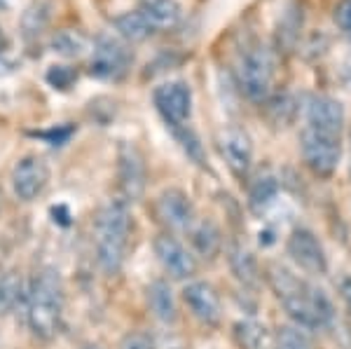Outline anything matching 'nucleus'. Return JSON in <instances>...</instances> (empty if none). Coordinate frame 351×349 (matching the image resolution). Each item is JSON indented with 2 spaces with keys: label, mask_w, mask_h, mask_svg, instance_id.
Wrapping results in <instances>:
<instances>
[{
  "label": "nucleus",
  "mask_w": 351,
  "mask_h": 349,
  "mask_svg": "<svg viewBox=\"0 0 351 349\" xmlns=\"http://www.w3.org/2000/svg\"><path fill=\"white\" fill-rule=\"evenodd\" d=\"M286 253L291 256V261L295 263L300 269H304L307 274H326L328 272V256L324 244L319 241L311 230L307 228H295L291 232V237L286 241Z\"/></svg>",
  "instance_id": "obj_10"
},
{
  "label": "nucleus",
  "mask_w": 351,
  "mask_h": 349,
  "mask_svg": "<svg viewBox=\"0 0 351 349\" xmlns=\"http://www.w3.org/2000/svg\"><path fill=\"white\" fill-rule=\"evenodd\" d=\"M190 241L204 258H216L223 249V232L213 221H202L190 228Z\"/></svg>",
  "instance_id": "obj_19"
},
{
  "label": "nucleus",
  "mask_w": 351,
  "mask_h": 349,
  "mask_svg": "<svg viewBox=\"0 0 351 349\" xmlns=\"http://www.w3.org/2000/svg\"><path fill=\"white\" fill-rule=\"evenodd\" d=\"M77 80V73L68 66H52L47 71V82L52 84L54 89H68L73 82Z\"/></svg>",
  "instance_id": "obj_29"
},
{
  "label": "nucleus",
  "mask_w": 351,
  "mask_h": 349,
  "mask_svg": "<svg viewBox=\"0 0 351 349\" xmlns=\"http://www.w3.org/2000/svg\"><path fill=\"white\" fill-rule=\"evenodd\" d=\"M276 347L279 349H311L307 335H304L300 328H293V326H286V328L279 330Z\"/></svg>",
  "instance_id": "obj_27"
},
{
  "label": "nucleus",
  "mask_w": 351,
  "mask_h": 349,
  "mask_svg": "<svg viewBox=\"0 0 351 349\" xmlns=\"http://www.w3.org/2000/svg\"><path fill=\"white\" fill-rule=\"evenodd\" d=\"M112 26L117 28V33L124 38V40L132 43H141L152 33V26L143 19V14L136 10V12H124L120 16L112 19Z\"/></svg>",
  "instance_id": "obj_21"
},
{
  "label": "nucleus",
  "mask_w": 351,
  "mask_h": 349,
  "mask_svg": "<svg viewBox=\"0 0 351 349\" xmlns=\"http://www.w3.org/2000/svg\"><path fill=\"white\" fill-rule=\"evenodd\" d=\"M237 80L251 101H265L274 80V59L265 45H253L237 61Z\"/></svg>",
  "instance_id": "obj_4"
},
{
  "label": "nucleus",
  "mask_w": 351,
  "mask_h": 349,
  "mask_svg": "<svg viewBox=\"0 0 351 349\" xmlns=\"http://www.w3.org/2000/svg\"><path fill=\"white\" fill-rule=\"evenodd\" d=\"M335 21H337V26L342 28L344 36L351 38V0L339 3V8L335 10Z\"/></svg>",
  "instance_id": "obj_31"
},
{
  "label": "nucleus",
  "mask_w": 351,
  "mask_h": 349,
  "mask_svg": "<svg viewBox=\"0 0 351 349\" xmlns=\"http://www.w3.org/2000/svg\"><path fill=\"white\" fill-rule=\"evenodd\" d=\"M45 24H47V10H45V5H33V8H28L24 16H21V28H24L26 38L40 36Z\"/></svg>",
  "instance_id": "obj_26"
},
{
  "label": "nucleus",
  "mask_w": 351,
  "mask_h": 349,
  "mask_svg": "<svg viewBox=\"0 0 351 349\" xmlns=\"http://www.w3.org/2000/svg\"><path fill=\"white\" fill-rule=\"evenodd\" d=\"M26 298L24 281L16 272L0 274V319L10 314Z\"/></svg>",
  "instance_id": "obj_22"
},
{
  "label": "nucleus",
  "mask_w": 351,
  "mask_h": 349,
  "mask_svg": "<svg viewBox=\"0 0 351 349\" xmlns=\"http://www.w3.org/2000/svg\"><path fill=\"white\" fill-rule=\"evenodd\" d=\"M82 349H104V347H101V345H84Z\"/></svg>",
  "instance_id": "obj_34"
},
{
  "label": "nucleus",
  "mask_w": 351,
  "mask_h": 349,
  "mask_svg": "<svg viewBox=\"0 0 351 349\" xmlns=\"http://www.w3.org/2000/svg\"><path fill=\"white\" fill-rule=\"evenodd\" d=\"M26 322L33 335L52 340L61 330L66 309V284L56 267H40L26 291Z\"/></svg>",
  "instance_id": "obj_2"
},
{
  "label": "nucleus",
  "mask_w": 351,
  "mask_h": 349,
  "mask_svg": "<svg viewBox=\"0 0 351 349\" xmlns=\"http://www.w3.org/2000/svg\"><path fill=\"white\" fill-rule=\"evenodd\" d=\"M134 61V54L127 49V45L112 36H99L89 59V73L99 80L117 82L127 75L129 66Z\"/></svg>",
  "instance_id": "obj_6"
},
{
  "label": "nucleus",
  "mask_w": 351,
  "mask_h": 349,
  "mask_svg": "<svg viewBox=\"0 0 351 349\" xmlns=\"http://www.w3.org/2000/svg\"><path fill=\"white\" fill-rule=\"evenodd\" d=\"M155 108L171 129L185 127L192 115V89L185 82H164L152 92Z\"/></svg>",
  "instance_id": "obj_8"
},
{
  "label": "nucleus",
  "mask_w": 351,
  "mask_h": 349,
  "mask_svg": "<svg viewBox=\"0 0 351 349\" xmlns=\"http://www.w3.org/2000/svg\"><path fill=\"white\" fill-rule=\"evenodd\" d=\"M339 296H342L344 305L351 312V277H342V281H339Z\"/></svg>",
  "instance_id": "obj_32"
},
{
  "label": "nucleus",
  "mask_w": 351,
  "mask_h": 349,
  "mask_svg": "<svg viewBox=\"0 0 351 349\" xmlns=\"http://www.w3.org/2000/svg\"><path fill=\"white\" fill-rule=\"evenodd\" d=\"M220 153L228 162L230 171L237 178H246L253 165V143L251 136L241 127H228L220 134Z\"/></svg>",
  "instance_id": "obj_14"
},
{
  "label": "nucleus",
  "mask_w": 351,
  "mask_h": 349,
  "mask_svg": "<svg viewBox=\"0 0 351 349\" xmlns=\"http://www.w3.org/2000/svg\"><path fill=\"white\" fill-rule=\"evenodd\" d=\"M117 349H157V345L155 337L145 333V330H129L127 335H122Z\"/></svg>",
  "instance_id": "obj_28"
},
{
  "label": "nucleus",
  "mask_w": 351,
  "mask_h": 349,
  "mask_svg": "<svg viewBox=\"0 0 351 349\" xmlns=\"http://www.w3.org/2000/svg\"><path fill=\"white\" fill-rule=\"evenodd\" d=\"M176 141L180 143V148L185 150V155L190 157L192 162H197V165H204V148L199 143V136H197L192 129L185 125V127H178V129H171Z\"/></svg>",
  "instance_id": "obj_25"
},
{
  "label": "nucleus",
  "mask_w": 351,
  "mask_h": 349,
  "mask_svg": "<svg viewBox=\"0 0 351 349\" xmlns=\"http://www.w3.org/2000/svg\"><path fill=\"white\" fill-rule=\"evenodd\" d=\"M52 47H54L56 54L73 59V56H80L84 52L87 40H84L80 33H75V31H61L52 38Z\"/></svg>",
  "instance_id": "obj_24"
},
{
  "label": "nucleus",
  "mask_w": 351,
  "mask_h": 349,
  "mask_svg": "<svg viewBox=\"0 0 351 349\" xmlns=\"http://www.w3.org/2000/svg\"><path fill=\"white\" fill-rule=\"evenodd\" d=\"M145 296H148V307L157 322H162L167 326L176 324V319H178V305H176V298H173V291H171V286H169V281H164V279L152 281L148 286V291H145Z\"/></svg>",
  "instance_id": "obj_16"
},
{
  "label": "nucleus",
  "mask_w": 351,
  "mask_h": 349,
  "mask_svg": "<svg viewBox=\"0 0 351 349\" xmlns=\"http://www.w3.org/2000/svg\"><path fill=\"white\" fill-rule=\"evenodd\" d=\"M234 337L243 349H269V333L258 322H239L234 326Z\"/></svg>",
  "instance_id": "obj_23"
},
{
  "label": "nucleus",
  "mask_w": 351,
  "mask_h": 349,
  "mask_svg": "<svg viewBox=\"0 0 351 349\" xmlns=\"http://www.w3.org/2000/svg\"><path fill=\"white\" fill-rule=\"evenodd\" d=\"M155 213L171 234L190 232V228L195 225V204H192L190 195L178 188L162 190L155 200Z\"/></svg>",
  "instance_id": "obj_9"
},
{
  "label": "nucleus",
  "mask_w": 351,
  "mask_h": 349,
  "mask_svg": "<svg viewBox=\"0 0 351 349\" xmlns=\"http://www.w3.org/2000/svg\"><path fill=\"white\" fill-rule=\"evenodd\" d=\"M228 261H230V269L232 274L237 277L241 286L246 289H258L260 284V267L258 261L246 246L241 244H232L228 249Z\"/></svg>",
  "instance_id": "obj_17"
},
{
  "label": "nucleus",
  "mask_w": 351,
  "mask_h": 349,
  "mask_svg": "<svg viewBox=\"0 0 351 349\" xmlns=\"http://www.w3.org/2000/svg\"><path fill=\"white\" fill-rule=\"evenodd\" d=\"M117 178H120L122 202H138L145 193V162L138 148L124 143L117 157Z\"/></svg>",
  "instance_id": "obj_13"
},
{
  "label": "nucleus",
  "mask_w": 351,
  "mask_h": 349,
  "mask_svg": "<svg viewBox=\"0 0 351 349\" xmlns=\"http://www.w3.org/2000/svg\"><path fill=\"white\" fill-rule=\"evenodd\" d=\"M138 12L152 26V31H160V28H173L178 24L183 10L176 0H141Z\"/></svg>",
  "instance_id": "obj_18"
},
{
  "label": "nucleus",
  "mask_w": 351,
  "mask_h": 349,
  "mask_svg": "<svg viewBox=\"0 0 351 349\" xmlns=\"http://www.w3.org/2000/svg\"><path fill=\"white\" fill-rule=\"evenodd\" d=\"M12 190L21 202L38 200L49 185V165L38 155H26L12 169Z\"/></svg>",
  "instance_id": "obj_11"
},
{
  "label": "nucleus",
  "mask_w": 351,
  "mask_h": 349,
  "mask_svg": "<svg viewBox=\"0 0 351 349\" xmlns=\"http://www.w3.org/2000/svg\"><path fill=\"white\" fill-rule=\"evenodd\" d=\"M302 160L316 176H332L342 157V143L335 134H326L319 129L304 127L300 134Z\"/></svg>",
  "instance_id": "obj_5"
},
{
  "label": "nucleus",
  "mask_w": 351,
  "mask_h": 349,
  "mask_svg": "<svg viewBox=\"0 0 351 349\" xmlns=\"http://www.w3.org/2000/svg\"><path fill=\"white\" fill-rule=\"evenodd\" d=\"M3 45H5V36H3V28H0V52H3Z\"/></svg>",
  "instance_id": "obj_33"
},
{
  "label": "nucleus",
  "mask_w": 351,
  "mask_h": 349,
  "mask_svg": "<svg viewBox=\"0 0 351 349\" xmlns=\"http://www.w3.org/2000/svg\"><path fill=\"white\" fill-rule=\"evenodd\" d=\"M304 120H307V127L311 129H319V132L339 136L347 115H344V106L339 104L337 99L311 97L307 101V106H304Z\"/></svg>",
  "instance_id": "obj_15"
},
{
  "label": "nucleus",
  "mask_w": 351,
  "mask_h": 349,
  "mask_svg": "<svg viewBox=\"0 0 351 349\" xmlns=\"http://www.w3.org/2000/svg\"><path fill=\"white\" fill-rule=\"evenodd\" d=\"M0 209H3V195H0Z\"/></svg>",
  "instance_id": "obj_35"
},
{
  "label": "nucleus",
  "mask_w": 351,
  "mask_h": 349,
  "mask_svg": "<svg viewBox=\"0 0 351 349\" xmlns=\"http://www.w3.org/2000/svg\"><path fill=\"white\" fill-rule=\"evenodd\" d=\"M279 197V181L269 173L258 176L248 188V206L253 213H265Z\"/></svg>",
  "instance_id": "obj_20"
},
{
  "label": "nucleus",
  "mask_w": 351,
  "mask_h": 349,
  "mask_svg": "<svg viewBox=\"0 0 351 349\" xmlns=\"http://www.w3.org/2000/svg\"><path fill=\"white\" fill-rule=\"evenodd\" d=\"M73 134V127H59V129H49V132H36V136H40L47 141L49 145H64Z\"/></svg>",
  "instance_id": "obj_30"
},
{
  "label": "nucleus",
  "mask_w": 351,
  "mask_h": 349,
  "mask_svg": "<svg viewBox=\"0 0 351 349\" xmlns=\"http://www.w3.org/2000/svg\"><path fill=\"white\" fill-rule=\"evenodd\" d=\"M129 237H132V213L122 200H110L101 206L94 223V251L101 272L115 277L127 261Z\"/></svg>",
  "instance_id": "obj_3"
},
{
  "label": "nucleus",
  "mask_w": 351,
  "mask_h": 349,
  "mask_svg": "<svg viewBox=\"0 0 351 349\" xmlns=\"http://www.w3.org/2000/svg\"><path fill=\"white\" fill-rule=\"evenodd\" d=\"M152 251H155L157 261L164 267V272L176 281H188L197 274V258L192 251L171 232L157 234L152 241Z\"/></svg>",
  "instance_id": "obj_7"
},
{
  "label": "nucleus",
  "mask_w": 351,
  "mask_h": 349,
  "mask_svg": "<svg viewBox=\"0 0 351 349\" xmlns=\"http://www.w3.org/2000/svg\"><path fill=\"white\" fill-rule=\"evenodd\" d=\"M183 302L192 317L204 326H218L223 319V302L208 281H190L183 289Z\"/></svg>",
  "instance_id": "obj_12"
},
{
  "label": "nucleus",
  "mask_w": 351,
  "mask_h": 349,
  "mask_svg": "<svg viewBox=\"0 0 351 349\" xmlns=\"http://www.w3.org/2000/svg\"><path fill=\"white\" fill-rule=\"evenodd\" d=\"M267 281L286 314L298 324V328H330L335 322V307L326 291L309 281L298 279L288 267L271 263L267 265Z\"/></svg>",
  "instance_id": "obj_1"
}]
</instances>
